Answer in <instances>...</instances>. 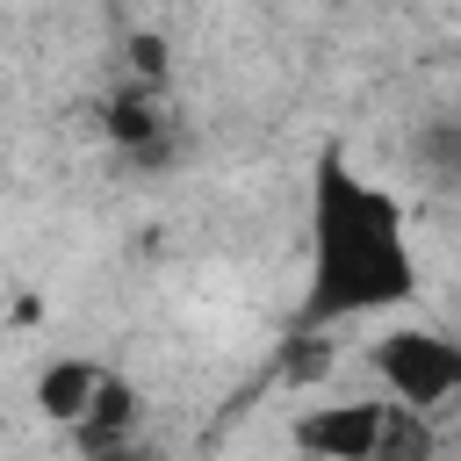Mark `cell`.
<instances>
[{
  "mask_svg": "<svg viewBox=\"0 0 461 461\" xmlns=\"http://www.w3.org/2000/svg\"><path fill=\"white\" fill-rule=\"evenodd\" d=\"M418 295V252L403 230V202L353 173L339 151L317 158L310 173V295L303 324H346L375 310H403Z\"/></svg>",
  "mask_w": 461,
  "mask_h": 461,
  "instance_id": "1",
  "label": "cell"
},
{
  "mask_svg": "<svg viewBox=\"0 0 461 461\" xmlns=\"http://www.w3.org/2000/svg\"><path fill=\"white\" fill-rule=\"evenodd\" d=\"M367 367L382 382L389 403H411V411H439L461 396V339L432 331V324H396L367 346Z\"/></svg>",
  "mask_w": 461,
  "mask_h": 461,
  "instance_id": "2",
  "label": "cell"
},
{
  "mask_svg": "<svg viewBox=\"0 0 461 461\" xmlns=\"http://www.w3.org/2000/svg\"><path fill=\"white\" fill-rule=\"evenodd\" d=\"M375 432H382V403H310L288 439L310 461H375Z\"/></svg>",
  "mask_w": 461,
  "mask_h": 461,
  "instance_id": "3",
  "label": "cell"
},
{
  "mask_svg": "<svg viewBox=\"0 0 461 461\" xmlns=\"http://www.w3.org/2000/svg\"><path fill=\"white\" fill-rule=\"evenodd\" d=\"M101 130H108V144H115L122 158H137V166H158V158L173 151V115H166L158 86H122V94L101 108Z\"/></svg>",
  "mask_w": 461,
  "mask_h": 461,
  "instance_id": "4",
  "label": "cell"
},
{
  "mask_svg": "<svg viewBox=\"0 0 461 461\" xmlns=\"http://www.w3.org/2000/svg\"><path fill=\"white\" fill-rule=\"evenodd\" d=\"M137 425H144V389H137L130 375L101 367V389H94V403H86V411H79V425H72L79 454H108V447H130V439H137Z\"/></svg>",
  "mask_w": 461,
  "mask_h": 461,
  "instance_id": "5",
  "label": "cell"
},
{
  "mask_svg": "<svg viewBox=\"0 0 461 461\" xmlns=\"http://www.w3.org/2000/svg\"><path fill=\"white\" fill-rule=\"evenodd\" d=\"M94 389H101V360H72V353H65V360H50V367L36 375V411L72 432L79 411L94 403Z\"/></svg>",
  "mask_w": 461,
  "mask_h": 461,
  "instance_id": "6",
  "label": "cell"
},
{
  "mask_svg": "<svg viewBox=\"0 0 461 461\" xmlns=\"http://www.w3.org/2000/svg\"><path fill=\"white\" fill-rule=\"evenodd\" d=\"M432 454H439L432 411H411V403H389V396H382V432H375V461H432Z\"/></svg>",
  "mask_w": 461,
  "mask_h": 461,
  "instance_id": "7",
  "label": "cell"
},
{
  "mask_svg": "<svg viewBox=\"0 0 461 461\" xmlns=\"http://www.w3.org/2000/svg\"><path fill=\"white\" fill-rule=\"evenodd\" d=\"M411 158H418V173H432L439 187H461V108H439V115L411 137Z\"/></svg>",
  "mask_w": 461,
  "mask_h": 461,
  "instance_id": "8",
  "label": "cell"
},
{
  "mask_svg": "<svg viewBox=\"0 0 461 461\" xmlns=\"http://www.w3.org/2000/svg\"><path fill=\"white\" fill-rule=\"evenodd\" d=\"M130 72H137V86H166L173 79V50H166L158 29H137L130 36Z\"/></svg>",
  "mask_w": 461,
  "mask_h": 461,
  "instance_id": "9",
  "label": "cell"
},
{
  "mask_svg": "<svg viewBox=\"0 0 461 461\" xmlns=\"http://www.w3.org/2000/svg\"><path fill=\"white\" fill-rule=\"evenodd\" d=\"M86 461H151V454H144V447L130 439V447H108V454H86Z\"/></svg>",
  "mask_w": 461,
  "mask_h": 461,
  "instance_id": "10",
  "label": "cell"
}]
</instances>
